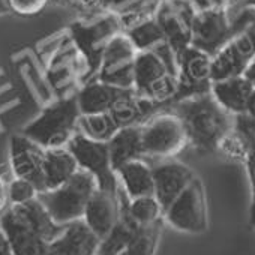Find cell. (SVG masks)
Segmentation results:
<instances>
[{
    "instance_id": "obj_17",
    "label": "cell",
    "mask_w": 255,
    "mask_h": 255,
    "mask_svg": "<svg viewBox=\"0 0 255 255\" xmlns=\"http://www.w3.org/2000/svg\"><path fill=\"white\" fill-rule=\"evenodd\" d=\"M153 176L155 195L164 207V212L195 179L192 170L179 161H165L155 165Z\"/></svg>"
},
{
    "instance_id": "obj_32",
    "label": "cell",
    "mask_w": 255,
    "mask_h": 255,
    "mask_svg": "<svg viewBox=\"0 0 255 255\" xmlns=\"http://www.w3.org/2000/svg\"><path fill=\"white\" fill-rule=\"evenodd\" d=\"M8 192L11 204H26L36 200L39 195V189L30 180L21 177H14L8 182Z\"/></svg>"
},
{
    "instance_id": "obj_8",
    "label": "cell",
    "mask_w": 255,
    "mask_h": 255,
    "mask_svg": "<svg viewBox=\"0 0 255 255\" xmlns=\"http://www.w3.org/2000/svg\"><path fill=\"white\" fill-rule=\"evenodd\" d=\"M164 221L180 233L201 234L207 230V198L204 185L198 177H195L164 212Z\"/></svg>"
},
{
    "instance_id": "obj_5",
    "label": "cell",
    "mask_w": 255,
    "mask_h": 255,
    "mask_svg": "<svg viewBox=\"0 0 255 255\" xmlns=\"http://www.w3.org/2000/svg\"><path fill=\"white\" fill-rule=\"evenodd\" d=\"M98 189L96 177L80 168L68 182L56 189L39 192L38 198L57 224L66 225L83 219L86 207Z\"/></svg>"
},
{
    "instance_id": "obj_12",
    "label": "cell",
    "mask_w": 255,
    "mask_h": 255,
    "mask_svg": "<svg viewBox=\"0 0 255 255\" xmlns=\"http://www.w3.org/2000/svg\"><path fill=\"white\" fill-rule=\"evenodd\" d=\"M195 9L189 0H162L155 18L161 24L168 45L179 57L192 44Z\"/></svg>"
},
{
    "instance_id": "obj_16",
    "label": "cell",
    "mask_w": 255,
    "mask_h": 255,
    "mask_svg": "<svg viewBox=\"0 0 255 255\" xmlns=\"http://www.w3.org/2000/svg\"><path fill=\"white\" fill-rule=\"evenodd\" d=\"M101 239L83 221L66 224L62 233L48 245L45 255H96Z\"/></svg>"
},
{
    "instance_id": "obj_6",
    "label": "cell",
    "mask_w": 255,
    "mask_h": 255,
    "mask_svg": "<svg viewBox=\"0 0 255 255\" xmlns=\"http://www.w3.org/2000/svg\"><path fill=\"white\" fill-rule=\"evenodd\" d=\"M189 146L182 119L168 107L143 125V147L146 158L170 159Z\"/></svg>"
},
{
    "instance_id": "obj_26",
    "label": "cell",
    "mask_w": 255,
    "mask_h": 255,
    "mask_svg": "<svg viewBox=\"0 0 255 255\" xmlns=\"http://www.w3.org/2000/svg\"><path fill=\"white\" fill-rule=\"evenodd\" d=\"M80 170L72 152L66 147L45 149L44 162V191H51L68 182Z\"/></svg>"
},
{
    "instance_id": "obj_23",
    "label": "cell",
    "mask_w": 255,
    "mask_h": 255,
    "mask_svg": "<svg viewBox=\"0 0 255 255\" xmlns=\"http://www.w3.org/2000/svg\"><path fill=\"white\" fill-rule=\"evenodd\" d=\"M116 174L120 186L129 198L155 194L153 167L149 165L144 158L128 161L116 171Z\"/></svg>"
},
{
    "instance_id": "obj_19",
    "label": "cell",
    "mask_w": 255,
    "mask_h": 255,
    "mask_svg": "<svg viewBox=\"0 0 255 255\" xmlns=\"http://www.w3.org/2000/svg\"><path fill=\"white\" fill-rule=\"evenodd\" d=\"M119 216H120L119 195L114 192L98 189L86 207L83 221L90 227V230L99 239H102L116 225Z\"/></svg>"
},
{
    "instance_id": "obj_30",
    "label": "cell",
    "mask_w": 255,
    "mask_h": 255,
    "mask_svg": "<svg viewBox=\"0 0 255 255\" xmlns=\"http://www.w3.org/2000/svg\"><path fill=\"white\" fill-rule=\"evenodd\" d=\"M125 33L129 36L137 51H152L167 42L164 30L155 17L137 23L135 26L126 29Z\"/></svg>"
},
{
    "instance_id": "obj_29",
    "label": "cell",
    "mask_w": 255,
    "mask_h": 255,
    "mask_svg": "<svg viewBox=\"0 0 255 255\" xmlns=\"http://www.w3.org/2000/svg\"><path fill=\"white\" fill-rule=\"evenodd\" d=\"M164 224L165 221L162 218L153 224L140 225L131 243L122 252V255H156L162 237Z\"/></svg>"
},
{
    "instance_id": "obj_2",
    "label": "cell",
    "mask_w": 255,
    "mask_h": 255,
    "mask_svg": "<svg viewBox=\"0 0 255 255\" xmlns=\"http://www.w3.org/2000/svg\"><path fill=\"white\" fill-rule=\"evenodd\" d=\"M0 221L6 231L14 255H45L48 245L62 233L39 198L26 204H11Z\"/></svg>"
},
{
    "instance_id": "obj_28",
    "label": "cell",
    "mask_w": 255,
    "mask_h": 255,
    "mask_svg": "<svg viewBox=\"0 0 255 255\" xmlns=\"http://www.w3.org/2000/svg\"><path fill=\"white\" fill-rule=\"evenodd\" d=\"M119 129L120 126L117 125L110 111L96 114H81L78 120L80 134L102 143H108Z\"/></svg>"
},
{
    "instance_id": "obj_10",
    "label": "cell",
    "mask_w": 255,
    "mask_h": 255,
    "mask_svg": "<svg viewBox=\"0 0 255 255\" xmlns=\"http://www.w3.org/2000/svg\"><path fill=\"white\" fill-rule=\"evenodd\" d=\"M177 92L170 104L210 93L212 90V56L189 45L177 57Z\"/></svg>"
},
{
    "instance_id": "obj_38",
    "label": "cell",
    "mask_w": 255,
    "mask_h": 255,
    "mask_svg": "<svg viewBox=\"0 0 255 255\" xmlns=\"http://www.w3.org/2000/svg\"><path fill=\"white\" fill-rule=\"evenodd\" d=\"M251 83H252V86L255 87V59L251 62V65L248 66V69L245 71V74H243Z\"/></svg>"
},
{
    "instance_id": "obj_31",
    "label": "cell",
    "mask_w": 255,
    "mask_h": 255,
    "mask_svg": "<svg viewBox=\"0 0 255 255\" xmlns=\"http://www.w3.org/2000/svg\"><path fill=\"white\" fill-rule=\"evenodd\" d=\"M128 210H129V215L138 225L153 224L164 218V207L161 206L155 194L129 198V201H128Z\"/></svg>"
},
{
    "instance_id": "obj_1",
    "label": "cell",
    "mask_w": 255,
    "mask_h": 255,
    "mask_svg": "<svg viewBox=\"0 0 255 255\" xmlns=\"http://www.w3.org/2000/svg\"><path fill=\"white\" fill-rule=\"evenodd\" d=\"M168 108L182 119L189 146L201 153L219 150L234 128V114L228 113L212 92L170 104Z\"/></svg>"
},
{
    "instance_id": "obj_24",
    "label": "cell",
    "mask_w": 255,
    "mask_h": 255,
    "mask_svg": "<svg viewBox=\"0 0 255 255\" xmlns=\"http://www.w3.org/2000/svg\"><path fill=\"white\" fill-rule=\"evenodd\" d=\"M252 90V83L245 75H237L213 81L210 92L228 113L237 116L246 111V104Z\"/></svg>"
},
{
    "instance_id": "obj_36",
    "label": "cell",
    "mask_w": 255,
    "mask_h": 255,
    "mask_svg": "<svg viewBox=\"0 0 255 255\" xmlns=\"http://www.w3.org/2000/svg\"><path fill=\"white\" fill-rule=\"evenodd\" d=\"M0 255H14L9 239H8L6 231L2 225V221H0Z\"/></svg>"
},
{
    "instance_id": "obj_35",
    "label": "cell",
    "mask_w": 255,
    "mask_h": 255,
    "mask_svg": "<svg viewBox=\"0 0 255 255\" xmlns=\"http://www.w3.org/2000/svg\"><path fill=\"white\" fill-rule=\"evenodd\" d=\"M9 206H11V203H9L8 182L0 176V215H2Z\"/></svg>"
},
{
    "instance_id": "obj_40",
    "label": "cell",
    "mask_w": 255,
    "mask_h": 255,
    "mask_svg": "<svg viewBox=\"0 0 255 255\" xmlns=\"http://www.w3.org/2000/svg\"><path fill=\"white\" fill-rule=\"evenodd\" d=\"M246 6H251V8H255V0H242V2L236 6V8H233V9H228L230 12H233V11H237V9H240V8H246Z\"/></svg>"
},
{
    "instance_id": "obj_37",
    "label": "cell",
    "mask_w": 255,
    "mask_h": 255,
    "mask_svg": "<svg viewBox=\"0 0 255 255\" xmlns=\"http://www.w3.org/2000/svg\"><path fill=\"white\" fill-rule=\"evenodd\" d=\"M245 114H248L249 117L255 119V87H254V90H252V93H251V96H249V99H248Z\"/></svg>"
},
{
    "instance_id": "obj_34",
    "label": "cell",
    "mask_w": 255,
    "mask_h": 255,
    "mask_svg": "<svg viewBox=\"0 0 255 255\" xmlns=\"http://www.w3.org/2000/svg\"><path fill=\"white\" fill-rule=\"evenodd\" d=\"M242 0H192V6L195 11H203L209 8H236Z\"/></svg>"
},
{
    "instance_id": "obj_14",
    "label": "cell",
    "mask_w": 255,
    "mask_h": 255,
    "mask_svg": "<svg viewBox=\"0 0 255 255\" xmlns=\"http://www.w3.org/2000/svg\"><path fill=\"white\" fill-rule=\"evenodd\" d=\"M254 59H255V26L237 35L212 57L213 81L243 75Z\"/></svg>"
},
{
    "instance_id": "obj_7",
    "label": "cell",
    "mask_w": 255,
    "mask_h": 255,
    "mask_svg": "<svg viewBox=\"0 0 255 255\" xmlns=\"http://www.w3.org/2000/svg\"><path fill=\"white\" fill-rule=\"evenodd\" d=\"M137 93L170 105L177 92V74L156 51H138L134 66Z\"/></svg>"
},
{
    "instance_id": "obj_39",
    "label": "cell",
    "mask_w": 255,
    "mask_h": 255,
    "mask_svg": "<svg viewBox=\"0 0 255 255\" xmlns=\"http://www.w3.org/2000/svg\"><path fill=\"white\" fill-rule=\"evenodd\" d=\"M11 5H9V0H0V15H6L11 14Z\"/></svg>"
},
{
    "instance_id": "obj_21",
    "label": "cell",
    "mask_w": 255,
    "mask_h": 255,
    "mask_svg": "<svg viewBox=\"0 0 255 255\" xmlns=\"http://www.w3.org/2000/svg\"><path fill=\"white\" fill-rule=\"evenodd\" d=\"M168 105L159 104L153 99H149L137 90L126 96L120 102H117L113 110L110 111L114 120L120 128L125 126H134V125H144L149 119H152L159 111L165 110Z\"/></svg>"
},
{
    "instance_id": "obj_27",
    "label": "cell",
    "mask_w": 255,
    "mask_h": 255,
    "mask_svg": "<svg viewBox=\"0 0 255 255\" xmlns=\"http://www.w3.org/2000/svg\"><path fill=\"white\" fill-rule=\"evenodd\" d=\"M234 129L245 138L248 144L243 162L248 170V176L251 182V195H252L249 221L255 228V119L249 117L245 113L234 116Z\"/></svg>"
},
{
    "instance_id": "obj_15",
    "label": "cell",
    "mask_w": 255,
    "mask_h": 255,
    "mask_svg": "<svg viewBox=\"0 0 255 255\" xmlns=\"http://www.w3.org/2000/svg\"><path fill=\"white\" fill-rule=\"evenodd\" d=\"M9 161L14 177L30 180L39 189V192H44L45 147L21 132L11 138Z\"/></svg>"
},
{
    "instance_id": "obj_13",
    "label": "cell",
    "mask_w": 255,
    "mask_h": 255,
    "mask_svg": "<svg viewBox=\"0 0 255 255\" xmlns=\"http://www.w3.org/2000/svg\"><path fill=\"white\" fill-rule=\"evenodd\" d=\"M74 38L87 59L90 74L98 72L102 60V54L108 42L120 32H123L122 23L117 15L108 14L98 18L90 24H77L72 29Z\"/></svg>"
},
{
    "instance_id": "obj_25",
    "label": "cell",
    "mask_w": 255,
    "mask_h": 255,
    "mask_svg": "<svg viewBox=\"0 0 255 255\" xmlns=\"http://www.w3.org/2000/svg\"><path fill=\"white\" fill-rule=\"evenodd\" d=\"M96 2L104 11L119 17L125 32L137 23L153 18L162 0H96Z\"/></svg>"
},
{
    "instance_id": "obj_33",
    "label": "cell",
    "mask_w": 255,
    "mask_h": 255,
    "mask_svg": "<svg viewBox=\"0 0 255 255\" xmlns=\"http://www.w3.org/2000/svg\"><path fill=\"white\" fill-rule=\"evenodd\" d=\"M50 0H9L12 14L21 15V17H33L42 12Z\"/></svg>"
},
{
    "instance_id": "obj_18",
    "label": "cell",
    "mask_w": 255,
    "mask_h": 255,
    "mask_svg": "<svg viewBox=\"0 0 255 255\" xmlns=\"http://www.w3.org/2000/svg\"><path fill=\"white\" fill-rule=\"evenodd\" d=\"M134 92L135 89H123L92 78L77 93V99L81 114H96L111 111L117 102H120Z\"/></svg>"
},
{
    "instance_id": "obj_20",
    "label": "cell",
    "mask_w": 255,
    "mask_h": 255,
    "mask_svg": "<svg viewBox=\"0 0 255 255\" xmlns=\"http://www.w3.org/2000/svg\"><path fill=\"white\" fill-rule=\"evenodd\" d=\"M119 201H120V216L116 225L110 230V233L101 239L99 249L96 255H122V252L131 243L134 234L138 230V224L132 219L128 210V201L129 197L126 195L122 186L117 189Z\"/></svg>"
},
{
    "instance_id": "obj_3",
    "label": "cell",
    "mask_w": 255,
    "mask_h": 255,
    "mask_svg": "<svg viewBox=\"0 0 255 255\" xmlns=\"http://www.w3.org/2000/svg\"><path fill=\"white\" fill-rule=\"evenodd\" d=\"M255 26V8L246 6L230 12L227 8L195 11L192 44L212 57L237 35Z\"/></svg>"
},
{
    "instance_id": "obj_11",
    "label": "cell",
    "mask_w": 255,
    "mask_h": 255,
    "mask_svg": "<svg viewBox=\"0 0 255 255\" xmlns=\"http://www.w3.org/2000/svg\"><path fill=\"white\" fill-rule=\"evenodd\" d=\"M68 149L75 156L78 167L96 177L99 189L117 194L120 183L111 165L108 143L96 141L77 132L69 141Z\"/></svg>"
},
{
    "instance_id": "obj_4",
    "label": "cell",
    "mask_w": 255,
    "mask_h": 255,
    "mask_svg": "<svg viewBox=\"0 0 255 255\" xmlns=\"http://www.w3.org/2000/svg\"><path fill=\"white\" fill-rule=\"evenodd\" d=\"M80 117L81 110L75 95L56 101L44 108V111L24 128L23 134L45 149L66 147L78 132Z\"/></svg>"
},
{
    "instance_id": "obj_22",
    "label": "cell",
    "mask_w": 255,
    "mask_h": 255,
    "mask_svg": "<svg viewBox=\"0 0 255 255\" xmlns=\"http://www.w3.org/2000/svg\"><path fill=\"white\" fill-rule=\"evenodd\" d=\"M108 150L114 171L128 161L146 158L143 147V125L120 128L108 141Z\"/></svg>"
},
{
    "instance_id": "obj_9",
    "label": "cell",
    "mask_w": 255,
    "mask_h": 255,
    "mask_svg": "<svg viewBox=\"0 0 255 255\" xmlns=\"http://www.w3.org/2000/svg\"><path fill=\"white\" fill-rule=\"evenodd\" d=\"M138 51L125 32L117 33L105 47L96 80L123 87L134 89V66Z\"/></svg>"
}]
</instances>
